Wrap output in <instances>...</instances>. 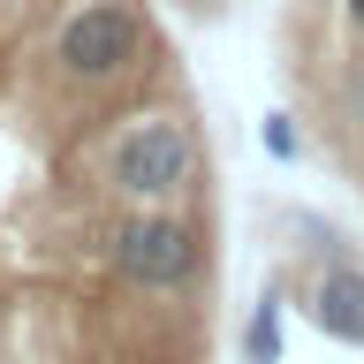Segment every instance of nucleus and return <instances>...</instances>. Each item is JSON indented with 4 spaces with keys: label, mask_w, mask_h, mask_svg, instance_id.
Returning a JSON list of instances; mask_svg holds the SVG:
<instances>
[{
    "label": "nucleus",
    "mask_w": 364,
    "mask_h": 364,
    "mask_svg": "<svg viewBox=\"0 0 364 364\" xmlns=\"http://www.w3.org/2000/svg\"><path fill=\"white\" fill-rule=\"evenodd\" d=\"M107 258L144 296H182L205 281V235L175 213H122L107 228Z\"/></svg>",
    "instance_id": "obj_1"
},
{
    "label": "nucleus",
    "mask_w": 364,
    "mask_h": 364,
    "mask_svg": "<svg viewBox=\"0 0 364 364\" xmlns=\"http://www.w3.org/2000/svg\"><path fill=\"white\" fill-rule=\"evenodd\" d=\"M198 167H205L198 136H190V122H175V114H144V122H129V129L107 144V182L129 205L182 198V190L198 182Z\"/></svg>",
    "instance_id": "obj_2"
},
{
    "label": "nucleus",
    "mask_w": 364,
    "mask_h": 364,
    "mask_svg": "<svg viewBox=\"0 0 364 364\" xmlns=\"http://www.w3.org/2000/svg\"><path fill=\"white\" fill-rule=\"evenodd\" d=\"M136 61H144V23H136L129 0H84L53 31V68H61L68 84H84V91L129 76Z\"/></svg>",
    "instance_id": "obj_3"
},
{
    "label": "nucleus",
    "mask_w": 364,
    "mask_h": 364,
    "mask_svg": "<svg viewBox=\"0 0 364 364\" xmlns=\"http://www.w3.org/2000/svg\"><path fill=\"white\" fill-rule=\"evenodd\" d=\"M311 326L341 349H364V266L357 258H334L311 289Z\"/></svg>",
    "instance_id": "obj_4"
},
{
    "label": "nucleus",
    "mask_w": 364,
    "mask_h": 364,
    "mask_svg": "<svg viewBox=\"0 0 364 364\" xmlns=\"http://www.w3.org/2000/svg\"><path fill=\"white\" fill-rule=\"evenodd\" d=\"M243 364H281V296H258L243 318Z\"/></svg>",
    "instance_id": "obj_5"
},
{
    "label": "nucleus",
    "mask_w": 364,
    "mask_h": 364,
    "mask_svg": "<svg viewBox=\"0 0 364 364\" xmlns=\"http://www.w3.org/2000/svg\"><path fill=\"white\" fill-rule=\"evenodd\" d=\"M258 144H266V159H281V167H296V159H304V136H296L289 114H266V122H258Z\"/></svg>",
    "instance_id": "obj_6"
},
{
    "label": "nucleus",
    "mask_w": 364,
    "mask_h": 364,
    "mask_svg": "<svg viewBox=\"0 0 364 364\" xmlns=\"http://www.w3.org/2000/svg\"><path fill=\"white\" fill-rule=\"evenodd\" d=\"M349 114H357V122H364V53H357V61H349Z\"/></svg>",
    "instance_id": "obj_7"
},
{
    "label": "nucleus",
    "mask_w": 364,
    "mask_h": 364,
    "mask_svg": "<svg viewBox=\"0 0 364 364\" xmlns=\"http://www.w3.org/2000/svg\"><path fill=\"white\" fill-rule=\"evenodd\" d=\"M341 23H349V31L364 38V0H341Z\"/></svg>",
    "instance_id": "obj_8"
},
{
    "label": "nucleus",
    "mask_w": 364,
    "mask_h": 364,
    "mask_svg": "<svg viewBox=\"0 0 364 364\" xmlns=\"http://www.w3.org/2000/svg\"><path fill=\"white\" fill-rule=\"evenodd\" d=\"M190 8H198V16H213V8H220V0H190Z\"/></svg>",
    "instance_id": "obj_9"
}]
</instances>
